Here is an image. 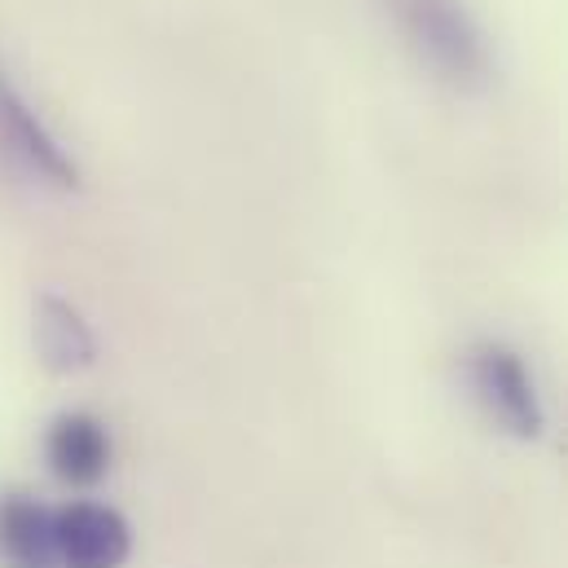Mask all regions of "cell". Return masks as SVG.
<instances>
[{"label": "cell", "mask_w": 568, "mask_h": 568, "mask_svg": "<svg viewBox=\"0 0 568 568\" xmlns=\"http://www.w3.org/2000/svg\"><path fill=\"white\" fill-rule=\"evenodd\" d=\"M44 463L62 485L89 489L111 471V432L98 415L62 410L44 432Z\"/></svg>", "instance_id": "obj_5"}, {"label": "cell", "mask_w": 568, "mask_h": 568, "mask_svg": "<svg viewBox=\"0 0 568 568\" xmlns=\"http://www.w3.org/2000/svg\"><path fill=\"white\" fill-rule=\"evenodd\" d=\"M53 542L67 568H124L133 556V525L106 503L75 498L53 511Z\"/></svg>", "instance_id": "obj_3"}, {"label": "cell", "mask_w": 568, "mask_h": 568, "mask_svg": "<svg viewBox=\"0 0 568 568\" xmlns=\"http://www.w3.org/2000/svg\"><path fill=\"white\" fill-rule=\"evenodd\" d=\"M388 13L436 80L454 89H480L489 80V44L458 0H388Z\"/></svg>", "instance_id": "obj_1"}, {"label": "cell", "mask_w": 568, "mask_h": 568, "mask_svg": "<svg viewBox=\"0 0 568 568\" xmlns=\"http://www.w3.org/2000/svg\"><path fill=\"white\" fill-rule=\"evenodd\" d=\"M36 348L53 375H75V371L93 366V357H98V339H93L84 313L53 291H44L36 300Z\"/></svg>", "instance_id": "obj_6"}, {"label": "cell", "mask_w": 568, "mask_h": 568, "mask_svg": "<svg viewBox=\"0 0 568 568\" xmlns=\"http://www.w3.org/2000/svg\"><path fill=\"white\" fill-rule=\"evenodd\" d=\"M471 388L485 406V415L516 440H538L547 427V410L538 397V384L525 366V357L507 344H476L471 348Z\"/></svg>", "instance_id": "obj_2"}, {"label": "cell", "mask_w": 568, "mask_h": 568, "mask_svg": "<svg viewBox=\"0 0 568 568\" xmlns=\"http://www.w3.org/2000/svg\"><path fill=\"white\" fill-rule=\"evenodd\" d=\"M0 560L13 568H49L58 560L53 511L31 494H0Z\"/></svg>", "instance_id": "obj_7"}, {"label": "cell", "mask_w": 568, "mask_h": 568, "mask_svg": "<svg viewBox=\"0 0 568 568\" xmlns=\"http://www.w3.org/2000/svg\"><path fill=\"white\" fill-rule=\"evenodd\" d=\"M0 142L9 145L36 176H44L58 190H80V163L58 142V133L31 111V102L18 93L9 71L0 67Z\"/></svg>", "instance_id": "obj_4"}]
</instances>
